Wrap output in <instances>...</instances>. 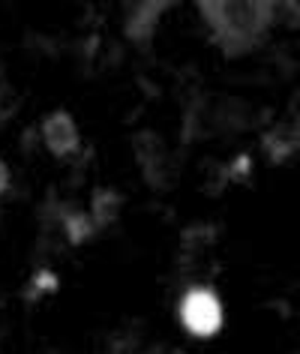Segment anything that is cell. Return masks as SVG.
<instances>
[{
  "mask_svg": "<svg viewBox=\"0 0 300 354\" xmlns=\"http://www.w3.org/2000/svg\"><path fill=\"white\" fill-rule=\"evenodd\" d=\"M42 141L55 156H69L75 153L78 145H82V136H78V123L73 120V114L66 111H51L46 120H42Z\"/></svg>",
  "mask_w": 300,
  "mask_h": 354,
  "instance_id": "cell-3",
  "label": "cell"
},
{
  "mask_svg": "<svg viewBox=\"0 0 300 354\" xmlns=\"http://www.w3.org/2000/svg\"><path fill=\"white\" fill-rule=\"evenodd\" d=\"M201 15L225 55H243L268 33L273 10L268 3H205Z\"/></svg>",
  "mask_w": 300,
  "mask_h": 354,
  "instance_id": "cell-1",
  "label": "cell"
},
{
  "mask_svg": "<svg viewBox=\"0 0 300 354\" xmlns=\"http://www.w3.org/2000/svg\"><path fill=\"white\" fill-rule=\"evenodd\" d=\"M160 12H162V6H150V3L135 6L132 15H129V37L132 39H147L150 33H153L156 21H160Z\"/></svg>",
  "mask_w": 300,
  "mask_h": 354,
  "instance_id": "cell-4",
  "label": "cell"
},
{
  "mask_svg": "<svg viewBox=\"0 0 300 354\" xmlns=\"http://www.w3.org/2000/svg\"><path fill=\"white\" fill-rule=\"evenodd\" d=\"M178 318L187 327V333L198 336V339H210L223 330V304H219L214 288L192 286L183 291L178 304Z\"/></svg>",
  "mask_w": 300,
  "mask_h": 354,
  "instance_id": "cell-2",
  "label": "cell"
},
{
  "mask_svg": "<svg viewBox=\"0 0 300 354\" xmlns=\"http://www.w3.org/2000/svg\"><path fill=\"white\" fill-rule=\"evenodd\" d=\"M6 189H10V165L0 159V196H3Z\"/></svg>",
  "mask_w": 300,
  "mask_h": 354,
  "instance_id": "cell-5",
  "label": "cell"
}]
</instances>
